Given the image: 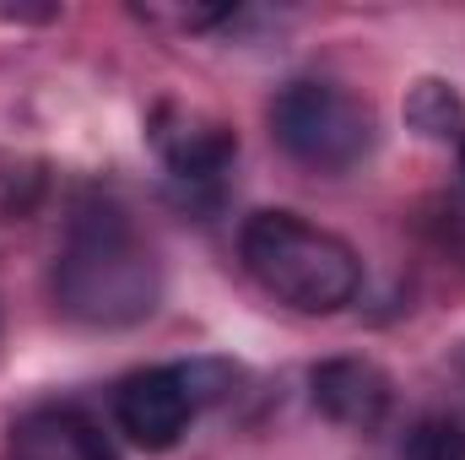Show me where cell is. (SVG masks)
Listing matches in <instances>:
<instances>
[{"label":"cell","instance_id":"obj_1","mask_svg":"<svg viewBox=\"0 0 465 460\" xmlns=\"http://www.w3.org/2000/svg\"><path fill=\"white\" fill-rule=\"evenodd\" d=\"M163 265L119 206H82L54 260V304L76 325L119 331L157 309Z\"/></svg>","mask_w":465,"mask_h":460},{"label":"cell","instance_id":"obj_2","mask_svg":"<svg viewBox=\"0 0 465 460\" xmlns=\"http://www.w3.org/2000/svg\"><path fill=\"white\" fill-rule=\"evenodd\" d=\"M238 255L249 276L298 315H336L347 309L362 287V260L341 233L320 228L287 206H265L243 217Z\"/></svg>","mask_w":465,"mask_h":460},{"label":"cell","instance_id":"obj_3","mask_svg":"<svg viewBox=\"0 0 465 460\" xmlns=\"http://www.w3.org/2000/svg\"><path fill=\"white\" fill-rule=\"evenodd\" d=\"M271 135L292 163L320 168V174H347L373 152L379 119L341 82L298 76L271 98Z\"/></svg>","mask_w":465,"mask_h":460},{"label":"cell","instance_id":"obj_4","mask_svg":"<svg viewBox=\"0 0 465 460\" xmlns=\"http://www.w3.org/2000/svg\"><path fill=\"white\" fill-rule=\"evenodd\" d=\"M146 141L179 185H212L238 157V130L228 119H217L201 104H179V98H163L146 115Z\"/></svg>","mask_w":465,"mask_h":460},{"label":"cell","instance_id":"obj_5","mask_svg":"<svg viewBox=\"0 0 465 460\" xmlns=\"http://www.w3.org/2000/svg\"><path fill=\"white\" fill-rule=\"evenodd\" d=\"M195 401L179 379V363H157V368H135L114 385V428L146 455L173 450L190 423H195Z\"/></svg>","mask_w":465,"mask_h":460},{"label":"cell","instance_id":"obj_6","mask_svg":"<svg viewBox=\"0 0 465 460\" xmlns=\"http://www.w3.org/2000/svg\"><path fill=\"white\" fill-rule=\"evenodd\" d=\"M309 395L336 428L373 434L395 406V379L373 357H325L309 368Z\"/></svg>","mask_w":465,"mask_h":460},{"label":"cell","instance_id":"obj_7","mask_svg":"<svg viewBox=\"0 0 465 460\" xmlns=\"http://www.w3.org/2000/svg\"><path fill=\"white\" fill-rule=\"evenodd\" d=\"M5 460H114L104 434L76 406H38L11 428Z\"/></svg>","mask_w":465,"mask_h":460},{"label":"cell","instance_id":"obj_8","mask_svg":"<svg viewBox=\"0 0 465 460\" xmlns=\"http://www.w3.org/2000/svg\"><path fill=\"white\" fill-rule=\"evenodd\" d=\"M401 115H406V125H411L422 141H460L465 98L455 93V82H444V76H417V82L406 87Z\"/></svg>","mask_w":465,"mask_h":460},{"label":"cell","instance_id":"obj_9","mask_svg":"<svg viewBox=\"0 0 465 460\" xmlns=\"http://www.w3.org/2000/svg\"><path fill=\"white\" fill-rule=\"evenodd\" d=\"M179 379H184L195 412H206V406H223L228 395H238L243 368L228 363V357H190V363H179Z\"/></svg>","mask_w":465,"mask_h":460},{"label":"cell","instance_id":"obj_10","mask_svg":"<svg viewBox=\"0 0 465 460\" xmlns=\"http://www.w3.org/2000/svg\"><path fill=\"white\" fill-rule=\"evenodd\" d=\"M401 460H465V428L455 417L433 412V417L411 423V434L401 445Z\"/></svg>","mask_w":465,"mask_h":460},{"label":"cell","instance_id":"obj_11","mask_svg":"<svg viewBox=\"0 0 465 460\" xmlns=\"http://www.w3.org/2000/svg\"><path fill=\"white\" fill-rule=\"evenodd\" d=\"M146 22H168V27H184V33H201V27H217L232 22L238 5H141Z\"/></svg>","mask_w":465,"mask_h":460},{"label":"cell","instance_id":"obj_12","mask_svg":"<svg viewBox=\"0 0 465 460\" xmlns=\"http://www.w3.org/2000/svg\"><path fill=\"white\" fill-rule=\"evenodd\" d=\"M455 157H460V179H465V130H460V141H455Z\"/></svg>","mask_w":465,"mask_h":460}]
</instances>
